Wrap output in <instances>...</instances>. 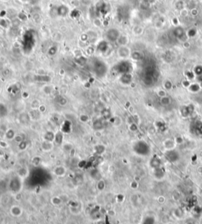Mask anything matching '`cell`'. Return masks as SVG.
Here are the masks:
<instances>
[{"label": "cell", "instance_id": "6da1fadb", "mask_svg": "<svg viewBox=\"0 0 202 224\" xmlns=\"http://www.w3.org/2000/svg\"><path fill=\"white\" fill-rule=\"evenodd\" d=\"M133 151L138 156L148 157L151 154V146L145 140H138L133 143Z\"/></svg>", "mask_w": 202, "mask_h": 224}, {"label": "cell", "instance_id": "7a4b0ae2", "mask_svg": "<svg viewBox=\"0 0 202 224\" xmlns=\"http://www.w3.org/2000/svg\"><path fill=\"white\" fill-rule=\"evenodd\" d=\"M114 69L117 73L120 75L125 73H131V72L133 70V65L127 60H122L118 64L115 65Z\"/></svg>", "mask_w": 202, "mask_h": 224}, {"label": "cell", "instance_id": "3957f363", "mask_svg": "<svg viewBox=\"0 0 202 224\" xmlns=\"http://www.w3.org/2000/svg\"><path fill=\"white\" fill-rule=\"evenodd\" d=\"M22 187V182L20 176H15L10 181L9 189L13 193H18Z\"/></svg>", "mask_w": 202, "mask_h": 224}, {"label": "cell", "instance_id": "277c9868", "mask_svg": "<svg viewBox=\"0 0 202 224\" xmlns=\"http://www.w3.org/2000/svg\"><path fill=\"white\" fill-rule=\"evenodd\" d=\"M164 157H165L166 160H168V162L170 163H176L180 160V154L176 149H168L165 151L164 153Z\"/></svg>", "mask_w": 202, "mask_h": 224}, {"label": "cell", "instance_id": "5b68a950", "mask_svg": "<svg viewBox=\"0 0 202 224\" xmlns=\"http://www.w3.org/2000/svg\"><path fill=\"white\" fill-rule=\"evenodd\" d=\"M108 68L103 62L97 61L94 63V72L97 76H103L107 72Z\"/></svg>", "mask_w": 202, "mask_h": 224}, {"label": "cell", "instance_id": "8992f818", "mask_svg": "<svg viewBox=\"0 0 202 224\" xmlns=\"http://www.w3.org/2000/svg\"><path fill=\"white\" fill-rule=\"evenodd\" d=\"M106 37L108 41L116 42L120 37V32L116 28H110L106 33Z\"/></svg>", "mask_w": 202, "mask_h": 224}, {"label": "cell", "instance_id": "52a82bcc", "mask_svg": "<svg viewBox=\"0 0 202 224\" xmlns=\"http://www.w3.org/2000/svg\"><path fill=\"white\" fill-rule=\"evenodd\" d=\"M173 35L176 37L177 39H180L182 41H184V38H187V35H186L185 30L181 26H176L173 30Z\"/></svg>", "mask_w": 202, "mask_h": 224}, {"label": "cell", "instance_id": "ba28073f", "mask_svg": "<svg viewBox=\"0 0 202 224\" xmlns=\"http://www.w3.org/2000/svg\"><path fill=\"white\" fill-rule=\"evenodd\" d=\"M118 54L121 58L123 60H126L128 57L131 55L130 50L126 46H121L118 50Z\"/></svg>", "mask_w": 202, "mask_h": 224}, {"label": "cell", "instance_id": "9c48e42d", "mask_svg": "<svg viewBox=\"0 0 202 224\" xmlns=\"http://www.w3.org/2000/svg\"><path fill=\"white\" fill-rule=\"evenodd\" d=\"M161 165H162V160H161V159L159 157L153 156L151 158V160L149 161V166L152 169L158 168V167H161Z\"/></svg>", "mask_w": 202, "mask_h": 224}, {"label": "cell", "instance_id": "30bf717a", "mask_svg": "<svg viewBox=\"0 0 202 224\" xmlns=\"http://www.w3.org/2000/svg\"><path fill=\"white\" fill-rule=\"evenodd\" d=\"M119 81L123 85H130L133 82V75L131 73H125L120 75Z\"/></svg>", "mask_w": 202, "mask_h": 224}, {"label": "cell", "instance_id": "8fae6325", "mask_svg": "<svg viewBox=\"0 0 202 224\" xmlns=\"http://www.w3.org/2000/svg\"><path fill=\"white\" fill-rule=\"evenodd\" d=\"M153 175L158 180L163 179L164 175H165V170L163 167H162V166L158 167V168L153 169Z\"/></svg>", "mask_w": 202, "mask_h": 224}, {"label": "cell", "instance_id": "7c38bea8", "mask_svg": "<svg viewBox=\"0 0 202 224\" xmlns=\"http://www.w3.org/2000/svg\"><path fill=\"white\" fill-rule=\"evenodd\" d=\"M10 214L14 217H20L23 214V209L18 205H14L10 208Z\"/></svg>", "mask_w": 202, "mask_h": 224}, {"label": "cell", "instance_id": "4fadbf2b", "mask_svg": "<svg viewBox=\"0 0 202 224\" xmlns=\"http://www.w3.org/2000/svg\"><path fill=\"white\" fill-rule=\"evenodd\" d=\"M53 172L55 175L59 176V177H62L67 173V168L63 166H58L54 169Z\"/></svg>", "mask_w": 202, "mask_h": 224}, {"label": "cell", "instance_id": "5bb4252c", "mask_svg": "<svg viewBox=\"0 0 202 224\" xmlns=\"http://www.w3.org/2000/svg\"><path fill=\"white\" fill-rule=\"evenodd\" d=\"M53 147H54V144H53L52 142H49V141L44 140V142H42L41 149H43V151H44V152L51 151L53 149Z\"/></svg>", "mask_w": 202, "mask_h": 224}, {"label": "cell", "instance_id": "9a60e30c", "mask_svg": "<svg viewBox=\"0 0 202 224\" xmlns=\"http://www.w3.org/2000/svg\"><path fill=\"white\" fill-rule=\"evenodd\" d=\"M188 89L191 93H198L201 89V86L198 83H191Z\"/></svg>", "mask_w": 202, "mask_h": 224}, {"label": "cell", "instance_id": "2e32d148", "mask_svg": "<svg viewBox=\"0 0 202 224\" xmlns=\"http://www.w3.org/2000/svg\"><path fill=\"white\" fill-rule=\"evenodd\" d=\"M180 112H181L182 117L184 118H187V117H190V112L188 109V105H182L180 109Z\"/></svg>", "mask_w": 202, "mask_h": 224}, {"label": "cell", "instance_id": "e0dca14e", "mask_svg": "<svg viewBox=\"0 0 202 224\" xmlns=\"http://www.w3.org/2000/svg\"><path fill=\"white\" fill-rule=\"evenodd\" d=\"M175 142L173 141L172 139H166L163 142V146L165 147V149H172L175 148Z\"/></svg>", "mask_w": 202, "mask_h": 224}, {"label": "cell", "instance_id": "ac0fdd59", "mask_svg": "<svg viewBox=\"0 0 202 224\" xmlns=\"http://www.w3.org/2000/svg\"><path fill=\"white\" fill-rule=\"evenodd\" d=\"M55 135L51 131H48V132L45 134L44 135V140H46V141H49V142H53V141H55Z\"/></svg>", "mask_w": 202, "mask_h": 224}, {"label": "cell", "instance_id": "d6986e66", "mask_svg": "<svg viewBox=\"0 0 202 224\" xmlns=\"http://www.w3.org/2000/svg\"><path fill=\"white\" fill-rule=\"evenodd\" d=\"M131 57L133 58L134 61H140L143 58L142 54L139 51H134L131 54Z\"/></svg>", "mask_w": 202, "mask_h": 224}, {"label": "cell", "instance_id": "ffe728a7", "mask_svg": "<svg viewBox=\"0 0 202 224\" xmlns=\"http://www.w3.org/2000/svg\"><path fill=\"white\" fill-rule=\"evenodd\" d=\"M118 42H119L120 46H126V44L128 43V38L126 36H120V37L118 39Z\"/></svg>", "mask_w": 202, "mask_h": 224}, {"label": "cell", "instance_id": "44dd1931", "mask_svg": "<svg viewBox=\"0 0 202 224\" xmlns=\"http://www.w3.org/2000/svg\"><path fill=\"white\" fill-rule=\"evenodd\" d=\"M193 73L195 74L196 76H199L202 75V65H198L193 68Z\"/></svg>", "mask_w": 202, "mask_h": 224}, {"label": "cell", "instance_id": "7402d4cb", "mask_svg": "<svg viewBox=\"0 0 202 224\" xmlns=\"http://www.w3.org/2000/svg\"><path fill=\"white\" fill-rule=\"evenodd\" d=\"M171 99L168 96L163 97V98H161L160 99V104L162 105H163V106H168V105H169L171 104Z\"/></svg>", "mask_w": 202, "mask_h": 224}, {"label": "cell", "instance_id": "603a6c76", "mask_svg": "<svg viewBox=\"0 0 202 224\" xmlns=\"http://www.w3.org/2000/svg\"><path fill=\"white\" fill-rule=\"evenodd\" d=\"M156 128H158V130H161V131L165 130L166 124L164 122L161 121V120H158V121L156 122Z\"/></svg>", "mask_w": 202, "mask_h": 224}, {"label": "cell", "instance_id": "cb8c5ba5", "mask_svg": "<svg viewBox=\"0 0 202 224\" xmlns=\"http://www.w3.org/2000/svg\"><path fill=\"white\" fill-rule=\"evenodd\" d=\"M141 224H155V219L152 216H147V217H145L143 220V222Z\"/></svg>", "mask_w": 202, "mask_h": 224}, {"label": "cell", "instance_id": "d4e9b609", "mask_svg": "<svg viewBox=\"0 0 202 224\" xmlns=\"http://www.w3.org/2000/svg\"><path fill=\"white\" fill-rule=\"evenodd\" d=\"M163 87H164V89L167 90V91H170V90L172 89L173 87V83L170 80H166L163 83Z\"/></svg>", "mask_w": 202, "mask_h": 224}, {"label": "cell", "instance_id": "484cf974", "mask_svg": "<svg viewBox=\"0 0 202 224\" xmlns=\"http://www.w3.org/2000/svg\"><path fill=\"white\" fill-rule=\"evenodd\" d=\"M15 133H14V131L13 130H8L7 131V133H6V137L8 138V139H13V138H15Z\"/></svg>", "mask_w": 202, "mask_h": 224}, {"label": "cell", "instance_id": "4316f807", "mask_svg": "<svg viewBox=\"0 0 202 224\" xmlns=\"http://www.w3.org/2000/svg\"><path fill=\"white\" fill-rule=\"evenodd\" d=\"M93 128H94L96 130H101V129L103 128V124H102L101 120H97V121H95L94 124H93Z\"/></svg>", "mask_w": 202, "mask_h": 224}, {"label": "cell", "instance_id": "83f0119b", "mask_svg": "<svg viewBox=\"0 0 202 224\" xmlns=\"http://www.w3.org/2000/svg\"><path fill=\"white\" fill-rule=\"evenodd\" d=\"M186 78H187V80H189L190 81L194 80L196 77L195 74L193 73V72H192V71H186Z\"/></svg>", "mask_w": 202, "mask_h": 224}, {"label": "cell", "instance_id": "f1b7e54d", "mask_svg": "<svg viewBox=\"0 0 202 224\" xmlns=\"http://www.w3.org/2000/svg\"><path fill=\"white\" fill-rule=\"evenodd\" d=\"M105 186H106L105 182H104L103 180H100L99 182L97 183V187L100 191H102V190H104V189H105Z\"/></svg>", "mask_w": 202, "mask_h": 224}, {"label": "cell", "instance_id": "f546056e", "mask_svg": "<svg viewBox=\"0 0 202 224\" xmlns=\"http://www.w3.org/2000/svg\"><path fill=\"white\" fill-rule=\"evenodd\" d=\"M186 35H187V37L193 38V37H194L197 35V29H195V28H190L188 32H186Z\"/></svg>", "mask_w": 202, "mask_h": 224}, {"label": "cell", "instance_id": "4dcf8cb0", "mask_svg": "<svg viewBox=\"0 0 202 224\" xmlns=\"http://www.w3.org/2000/svg\"><path fill=\"white\" fill-rule=\"evenodd\" d=\"M102 116H103V117L105 120L111 119V114L110 110L103 109V112H102Z\"/></svg>", "mask_w": 202, "mask_h": 224}, {"label": "cell", "instance_id": "1f68e13d", "mask_svg": "<svg viewBox=\"0 0 202 224\" xmlns=\"http://www.w3.org/2000/svg\"><path fill=\"white\" fill-rule=\"evenodd\" d=\"M51 202H52V204H54V205H59V204H61L62 201H61V199H60L59 197H53L52 199H51Z\"/></svg>", "mask_w": 202, "mask_h": 224}, {"label": "cell", "instance_id": "d6a6232c", "mask_svg": "<svg viewBox=\"0 0 202 224\" xmlns=\"http://www.w3.org/2000/svg\"><path fill=\"white\" fill-rule=\"evenodd\" d=\"M175 7H176L177 9H179V10H182V9H184V4L183 2L182 1H179V2H176L175 4Z\"/></svg>", "mask_w": 202, "mask_h": 224}, {"label": "cell", "instance_id": "836d02e7", "mask_svg": "<svg viewBox=\"0 0 202 224\" xmlns=\"http://www.w3.org/2000/svg\"><path fill=\"white\" fill-rule=\"evenodd\" d=\"M129 128H130V130L131 131H137L138 129V127L135 123H131V124H130Z\"/></svg>", "mask_w": 202, "mask_h": 224}, {"label": "cell", "instance_id": "e575fe53", "mask_svg": "<svg viewBox=\"0 0 202 224\" xmlns=\"http://www.w3.org/2000/svg\"><path fill=\"white\" fill-rule=\"evenodd\" d=\"M157 95H158L160 99L161 98H163V97L167 96V95H166V91L164 90H160V91L157 92Z\"/></svg>", "mask_w": 202, "mask_h": 224}, {"label": "cell", "instance_id": "d590c367", "mask_svg": "<svg viewBox=\"0 0 202 224\" xmlns=\"http://www.w3.org/2000/svg\"><path fill=\"white\" fill-rule=\"evenodd\" d=\"M190 81L189 80H184V81H182V86H183L184 87H186V88H189V87L190 86Z\"/></svg>", "mask_w": 202, "mask_h": 224}, {"label": "cell", "instance_id": "8d00e7d4", "mask_svg": "<svg viewBox=\"0 0 202 224\" xmlns=\"http://www.w3.org/2000/svg\"><path fill=\"white\" fill-rule=\"evenodd\" d=\"M183 142V138L181 136H178L175 138V143L176 144H182Z\"/></svg>", "mask_w": 202, "mask_h": 224}, {"label": "cell", "instance_id": "74e56055", "mask_svg": "<svg viewBox=\"0 0 202 224\" xmlns=\"http://www.w3.org/2000/svg\"><path fill=\"white\" fill-rule=\"evenodd\" d=\"M80 120L82 122H87L89 120V118L87 115H81L80 117Z\"/></svg>", "mask_w": 202, "mask_h": 224}, {"label": "cell", "instance_id": "f35d334b", "mask_svg": "<svg viewBox=\"0 0 202 224\" xmlns=\"http://www.w3.org/2000/svg\"><path fill=\"white\" fill-rule=\"evenodd\" d=\"M62 101H63L65 104H67V100L66 99H64L63 97H59V101H58V102H59V105H62Z\"/></svg>", "mask_w": 202, "mask_h": 224}, {"label": "cell", "instance_id": "ab89813d", "mask_svg": "<svg viewBox=\"0 0 202 224\" xmlns=\"http://www.w3.org/2000/svg\"><path fill=\"white\" fill-rule=\"evenodd\" d=\"M14 139H15L16 142H18V143H21V142H22V141H23V138H22L21 136H20V135H16L15 138H14Z\"/></svg>", "mask_w": 202, "mask_h": 224}, {"label": "cell", "instance_id": "60d3db41", "mask_svg": "<svg viewBox=\"0 0 202 224\" xmlns=\"http://www.w3.org/2000/svg\"><path fill=\"white\" fill-rule=\"evenodd\" d=\"M173 25H175V26H178V25H179V20L177 18L173 19Z\"/></svg>", "mask_w": 202, "mask_h": 224}, {"label": "cell", "instance_id": "b9f144b4", "mask_svg": "<svg viewBox=\"0 0 202 224\" xmlns=\"http://www.w3.org/2000/svg\"><path fill=\"white\" fill-rule=\"evenodd\" d=\"M131 186H132V188H133V189H136V188L138 187V183H136V182H133L132 184H131Z\"/></svg>", "mask_w": 202, "mask_h": 224}, {"label": "cell", "instance_id": "7bdbcfd3", "mask_svg": "<svg viewBox=\"0 0 202 224\" xmlns=\"http://www.w3.org/2000/svg\"><path fill=\"white\" fill-rule=\"evenodd\" d=\"M197 80H198V82L202 83V75H199V76H197Z\"/></svg>", "mask_w": 202, "mask_h": 224}, {"label": "cell", "instance_id": "ee69618b", "mask_svg": "<svg viewBox=\"0 0 202 224\" xmlns=\"http://www.w3.org/2000/svg\"><path fill=\"white\" fill-rule=\"evenodd\" d=\"M69 224H77V223H74V222H72V223H69Z\"/></svg>", "mask_w": 202, "mask_h": 224}, {"label": "cell", "instance_id": "f6af8a7d", "mask_svg": "<svg viewBox=\"0 0 202 224\" xmlns=\"http://www.w3.org/2000/svg\"><path fill=\"white\" fill-rule=\"evenodd\" d=\"M0 224H1V218H0Z\"/></svg>", "mask_w": 202, "mask_h": 224}]
</instances>
